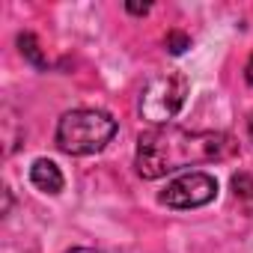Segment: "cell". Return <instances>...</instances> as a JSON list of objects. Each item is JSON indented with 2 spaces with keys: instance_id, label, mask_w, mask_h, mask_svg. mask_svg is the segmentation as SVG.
Returning <instances> with one entry per match:
<instances>
[{
  "instance_id": "obj_11",
  "label": "cell",
  "mask_w": 253,
  "mask_h": 253,
  "mask_svg": "<svg viewBox=\"0 0 253 253\" xmlns=\"http://www.w3.org/2000/svg\"><path fill=\"white\" fill-rule=\"evenodd\" d=\"M125 9H128V12H134V15H146V12H149V6H137V3H128Z\"/></svg>"
},
{
  "instance_id": "obj_5",
  "label": "cell",
  "mask_w": 253,
  "mask_h": 253,
  "mask_svg": "<svg viewBox=\"0 0 253 253\" xmlns=\"http://www.w3.org/2000/svg\"><path fill=\"white\" fill-rule=\"evenodd\" d=\"M30 185L36 188V191H42V194H60L63 191V185H66V179H63V170L51 161V158H36L33 161V167H30Z\"/></svg>"
},
{
  "instance_id": "obj_10",
  "label": "cell",
  "mask_w": 253,
  "mask_h": 253,
  "mask_svg": "<svg viewBox=\"0 0 253 253\" xmlns=\"http://www.w3.org/2000/svg\"><path fill=\"white\" fill-rule=\"evenodd\" d=\"M244 81L253 86V54H250V60H247V66H244Z\"/></svg>"
},
{
  "instance_id": "obj_1",
  "label": "cell",
  "mask_w": 253,
  "mask_h": 253,
  "mask_svg": "<svg viewBox=\"0 0 253 253\" xmlns=\"http://www.w3.org/2000/svg\"><path fill=\"white\" fill-rule=\"evenodd\" d=\"M235 152L238 143L226 131H191L179 128V125H161V128H149L137 137L134 170L140 179L155 182L197 164L226 161Z\"/></svg>"
},
{
  "instance_id": "obj_9",
  "label": "cell",
  "mask_w": 253,
  "mask_h": 253,
  "mask_svg": "<svg viewBox=\"0 0 253 253\" xmlns=\"http://www.w3.org/2000/svg\"><path fill=\"white\" fill-rule=\"evenodd\" d=\"M69 253H119V250H107V247H75Z\"/></svg>"
},
{
  "instance_id": "obj_3",
  "label": "cell",
  "mask_w": 253,
  "mask_h": 253,
  "mask_svg": "<svg viewBox=\"0 0 253 253\" xmlns=\"http://www.w3.org/2000/svg\"><path fill=\"white\" fill-rule=\"evenodd\" d=\"M188 92H191V81L182 72L158 75L143 86L137 110L152 128H161V125H170V119L179 116V110L188 101Z\"/></svg>"
},
{
  "instance_id": "obj_12",
  "label": "cell",
  "mask_w": 253,
  "mask_h": 253,
  "mask_svg": "<svg viewBox=\"0 0 253 253\" xmlns=\"http://www.w3.org/2000/svg\"><path fill=\"white\" fill-rule=\"evenodd\" d=\"M247 137H250V143H253V113H250V119H247Z\"/></svg>"
},
{
  "instance_id": "obj_8",
  "label": "cell",
  "mask_w": 253,
  "mask_h": 253,
  "mask_svg": "<svg viewBox=\"0 0 253 253\" xmlns=\"http://www.w3.org/2000/svg\"><path fill=\"white\" fill-rule=\"evenodd\" d=\"M164 45H167V51H170V54H182L185 48H191V39H188L182 30H170V33H167V39H164Z\"/></svg>"
},
{
  "instance_id": "obj_4",
  "label": "cell",
  "mask_w": 253,
  "mask_h": 253,
  "mask_svg": "<svg viewBox=\"0 0 253 253\" xmlns=\"http://www.w3.org/2000/svg\"><path fill=\"white\" fill-rule=\"evenodd\" d=\"M214 197H217V179H214L211 173L191 170V173H182V176H176L173 182H167V188L158 194V203L167 206V209L188 211V209H203V206H209Z\"/></svg>"
},
{
  "instance_id": "obj_2",
  "label": "cell",
  "mask_w": 253,
  "mask_h": 253,
  "mask_svg": "<svg viewBox=\"0 0 253 253\" xmlns=\"http://www.w3.org/2000/svg\"><path fill=\"white\" fill-rule=\"evenodd\" d=\"M119 131V122L98 107H75L66 110L57 122L54 131V143L60 152L72 155V158H84V155H95L101 152Z\"/></svg>"
},
{
  "instance_id": "obj_7",
  "label": "cell",
  "mask_w": 253,
  "mask_h": 253,
  "mask_svg": "<svg viewBox=\"0 0 253 253\" xmlns=\"http://www.w3.org/2000/svg\"><path fill=\"white\" fill-rule=\"evenodd\" d=\"M232 197L247 203V209H253V176H247V173L232 176Z\"/></svg>"
},
{
  "instance_id": "obj_6",
  "label": "cell",
  "mask_w": 253,
  "mask_h": 253,
  "mask_svg": "<svg viewBox=\"0 0 253 253\" xmlns=\"http://www.w3.org/2000/svg\"><path fill=\"white\" fill-rule=\"evenodd\" d=\"M18 45H21V54H24L33 66H39V69H45V66H48V60L42 57L39 42H36V36H33V33H21V36H18Z\"/></svg>"
}]
</instances>
